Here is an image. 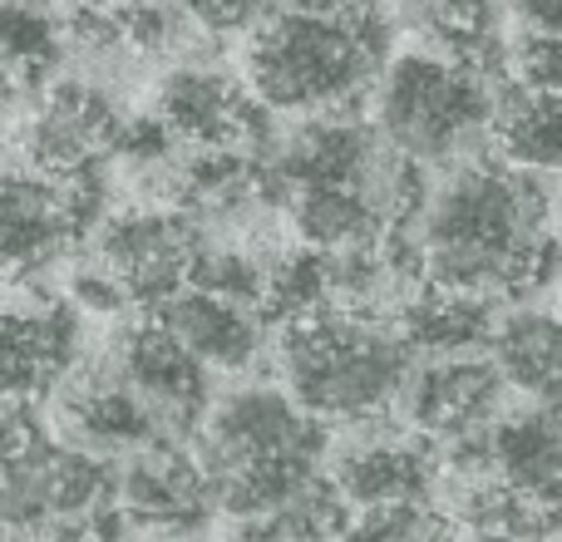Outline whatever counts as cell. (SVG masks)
<instances>
[{
    "label": "cell",
    "instance_id": "44dd1931",
    "mask_svg": "<svg viewBox=\"0 0 562 542\" xmlns=\"http://www.w3.org/2000/svg\"><path fill=\"white\" fill-rule=\"evenodd\" d=\"M59 65V30L49 15L5 0L0 5V99H25Z\"/></svg>",
    "mask_w": 562,
    "mask_h": 542
},
{
    "label": "cell",
    "instance_id": "7402d4cb",
    "mask_svg": "<svg viewBox=\"0 0 562 542\" xmlns=\"http://www.w3.org/2000/svg\"><path fill=\"white\" fill-rule=\"evenodd\" d=\"M321 306H336V281H330V252L326 247H301V252L281 257L267 271V296H262V320H296Z\"/></svg>",
    "mask_w": 562,
    "mask_h": 542
},
{
    "label": "cell",
    "instance_id": "ffe728a7",
    "mask_svg": "<svg viewBox=\"0 0 562 542\" xmlns=\"http://www.w3.org/2000/svg\"><path fill=\"white\" fill-rule=\"evenodd\" d=\"M494 138L508 163L533 173H562V94L558 89H514L504 109H494Z\"/></svg>",
    "mask_w": 562,
    "mask_h": 542
},
{
    "label": "cell",
    "instance_id": "ac0fdd59",
    "mask_svg": "<svg viewBox=\"0 0 562 542\" xmlns=\"http://www.w3.org/2000/svg\"><path fill=\"white\" fill-rule=\"evenodd\" d=\"M488 346H494V365L504 375V385L533 395L538 405L562 389V316L514 310L494 326Z\"/></svg>",
    "mask_w": 562,
    "mask_h": 542
},
{
    "label": "cell",
    "instance_id": "7a4b0ae2",
    "mask_svg": "<svg viewBox=\"0 0 562 542\" xmlns=\"http://www.w3.org/2000/svg\"><path fill=\"white\" fill-rule=\"evenodd\" d=\"M375 0L350 15L281 5L247 39V89L281 114H336L375 84L390 45Z\"/></svg>",
    "mask_w": 562,
    "mask_h": 542
},
{
    "label": "cell",
    "instance_id": "603a6c76",
    "mask_svg": "<svg viewBox=\"0 0 562 542\" xmlns=\"http://www.w3.org/2000/svg\"><path fill=\"white\" fill-rule=\"evenodd\" d=\"M188 286H203L213 296H227V301H243V306H257L262 310V296H267V267H257L252 257L243 252H198L193 262V276Z\"/></svg>",
    "mask_w": 562,
    "mask_h": 542
},
{
    "label": "cell",
    "instance_id": "d4e9b609",
    "mask_svg": "<svg viewBox=\"0 0 562 542\" xmlns=\"http://www.w3.org/2000/svg\"><path fill=\"white\" fill-rule=\"evenodd\" d=\"M69 306L89 310V316H119L124 306H134V296H128V286L114 271L99 262V267H79L69 276Z\"/></svg>",
    "mask_w": 562,
    "mask_h": 542
},
{
    "label": "cell",
    "instance_id": "52a82bcc",
    "mask_svg": "<svg viewBox=\"0 0 562 542\" xmlns=\"http://www.w3.org/2000/svg\"><path fill=\"white\" fill-rule=\"evenodd\" d=\"M198 252H203V233L193 227V213L173 203L119 213L99 233V262L124 281L134 306L144 310L164 306L173 291L188 286Z\"/></svg>",
    "mask_w": 562,
    "mask_h": 542
},
{
    "label": "cell",
    "instance_id": "8fae6325",
    "mask_svg": "<svg viewBox=\"0 0 562 542\" xmlns=\"http://www.w3.org/2000/svg\"><path fill=\"white\" fill-rule=\"evenodd\" d=\"M75 306L65 301L0 296V399H35L75 365Z\"/></svg>",
    "mask_w": 562,
    "mask_h": 542
},
{
    "label": "cell",
    "instance_id": "8992f818",
    "mask_svg": "<svg viewBox=\"0 0 562 542\" xmlns=\"http://www.w3.org/2000/svg\"><path fill=\"white\" fill-rule=\"evenodd\" d=\"M321 449H326L321 419L306 415L286 389H237L207 415L198 464L217 498L223 478L262 464H321Z\"/></svg>",
    "mask_w": 562,
    "mask_h": 542
},
{
    "label": "cell",
    "instance_id": "4316f807",
    "mask_svg": "<svg viewBox=\"0 0 562 542\" xmlns=\"http://www.w3.org/2000/svg\"><path fill=\"white\" fill-rule=\"evenodd\" d=\"M168 5H178L188 20H198L207 30H237L252 20L257 0H168Z\"/></svg>",
    "mask_w": 562,
    "mask_h": 542
},
{
    "label": "cell",
    "instance_id": "3957f363",
    "mask_svg": "<svg viewBox=\"0 0 562 542\" xmlns=\"http://www.w3.org/2000/svg\"><path fill=\"white\" fill-rule=\"evenodd\" d=\"M277 365L286 395L306 415L366 425L400 399L409 380V346L370 310L321 306L281 326Z\"/></svg>",
    "mask_w": 562,
    "mask_h": 542
},
{
    "label": "cell",
    "instance_id": "9a60e30c",
    "mask_svg": "<svg viewBox=\"0 0 562 542\" xmlns=\"http://www.w3.org/2000/svg\"><path fill=\"white\" fill-rule=\"evenodd\" d=\"M154 316L213 370H243L262 346V310L213 296L203 286L173 291L164 306H154Z\"/></svg>",
    "mask_w": 562,
    "mask_h": 542
},
{
    "label": "cell",
    "instance_id": "4fadbf2b",
    "mask_svg": "<svg viewBox=\"0 0 562 542\" xmlns=\"http://www.w3.org/2000/svg\"><path fill=\"white\" fill-rule=\"evenodd\" d=\"M114 498H119V513H134L144 528H193V523H203V513L217 504L203 464L178 454V449H168L164 439L148 444L144 454L119 474Z\"/></svg>",
    "mask_w": 562,
    "mask_h": 542
},
{
    "label": "cell",
    "instance_id": "cb8c5ba5",
    "mask_svg": "<svg viewBox=\"0 0 562 542\" xmlns=\"http://www.w3.org/2000/svg\"><path fill=\"white\" fill-rule=\"evenodd\" d=\"M454 523H445L439 513H429L425 504H385V508H366V513L350 523V533L366 538H429V533H449Z\"/></svg>",
    "mask_w": 562,
    "mask_h": 542
},
{
    "label": "cell",
    "instance_id": "30bf717a",
    "mask_svg": "<svg viewBox=\"0 0 562 542\" xmlns=\"http://www.w3.org/2000/svg\"><path fill=\"white\" fill-rule=\"evenodd\" d=\"M158 118L178 144L193 148H252L262 138V99L243 79L213 65H183L158 84Z\"/></svg>",
    "mask_w": 562,
    "mask_h": 542
},
{
    "label": "cell",
    "instance_id": "5bb4252c",
    "mask_svg": "<svg viewBox=\"0 0 562 542\" xmlns=\"http://www.w3.org/2000/svg\"><path fill=\"white\" fill-rule=\"evenodd\" d=\"M498 389H504V375H498L494 355L479 360L474 350L439 355L409 385V425L425 429V434L454 439L474 425H488V415L498 405Z\"/></svg>",
    "mask_w": 562,
    "mask_h": 542
},
{
    "label": "cell",
    "instance_id": "5b68a950",
    "mask_svg": "<svg viewBox=\"0 0 562 542\" xmlns=\"http://www.w3.org/2000/svg\"><path fill=\"white\" fill-rule=\"evenodd\" d=\"M99 213L89 173H0V286L65 262Z\"/></svg>",
    "mask_w": 562,
    "mask_h": 542
},
{
    "label": "cell",
    "instance_id": "d6986e66",
    "mask_svg": "<svg viewBox=\"0 0 562 542\" xmlns=\"http://www.w3.org/2000/svg\"><path fill=\"white\" fill-rule=\"evenodd\" d=\"M291 223H296L301 242L340 252V247H366L390 233V223L375 213L356 183H306L286 197Z\"/></svg>",
    "mask_w": 562,
    "mask_h": 542
},
{
    "label": "cell",
    "instance_id": "484cf974",
    "mask_svg": "<svg viewBox=\"0 0 562 542\" xmlns=\"http://www.w3.org/2000/svg\"><path fill=\"white\" fill-rule=\"evenodd\" d=\"M518 79H524L528 89H558L562 94V35L524 30V45H518Z\"/></svg>",
    "mask_w": 562,
    "mask_h": 542
},
{
    "label": "cell",
    "instance_id": "83f0119b",
    "mask_svg": "<svg viewBox=\"0 0 562 542\" xmlns=\"http://www.w3.org/2000/svg\"><path fill=\"white\" fill-rule=\"evenodd\" d=\"M524 30H538V35H562V0H514Z\"/></svg>",
    "mask_w": 562,
    "mask_h": 542
},
{
    "label": "cell",
    "instance_id": "2e32d148",
    "mask_svg": "<svg viewBox=\"0 0 562 542\" xmlns=\"http://www.w3.org/2000/svg\"><path fill=\"white\" fill-rule=\"evenodd\" d=\"M330 484L340 488L350 508H385V504H425L435 488V464L425 449L405 439H366L350 444L330 468Z\"/></svg>",
    "mask_w": 562,
    "mask_h": 542
},
{
    "label": "cell",
    "instance_id": "6da1fadb",
    "mask_svg": "<svg viewBox=\"0 0 562 542\" xmlns=\"http://www.w3.org/2000/svg\"><path fill=\"white\" fill-rule=\"evenodd\" d=\"M425 281L484 301L533 296L562 247L548 233V188L524 163H469L439 188L425 217Z\"/></svg>",
    "mask_w": 562,
    "mask_h": 542
},
{
    "label": "cell",
    "instance_id": "ba28073f",
    "mask_svg": "<svg viewBox=\"0 0 562 542\" xmlns=\"http://www.w3.org/2000/svg\"><path fill=\"white\" fill-rule=\"evenodd\" d=\"M119 118L114 99L85 79H59L25 124V158L40 173H94L99 158L119 154Z\"/></svg>",
    "mask_w": 562,
    "mask_h": 542
},
{
    "label": "cell",
    "instance_id": "e0dca14e",
    "mask_svg": "<svg viewBox=\"0 0 562 542\" xmlns=\"http://www.w3.org/2000/svg\"><path fill=\"white\" fill-rule=\"evenodd\" d=\"M494 301L469 296V291L449 286H415L400 301L395 330L405 336L409 350H435V355H459V350H479L494 336Z\"/></svg>",
    "mask_w": 562,
    "mask_h": 542
},
{
    "label": "cell",
    "instance_id": "9c48e42d",
    "mask_svg": "<svg viewBox=\"0 0 562 542\" xmlns=\"http://www.w3.org/2000/svg\"><path fill=\"white\" fill-rule=\"evenodd\" d=\"M114 370L144 395V405L158 415L168 434H188L203 419L207 405V365L164 326L158 316H144L119 336Z\"/></svg>",
    "mask_w": 562,
    "mask_h": 542
},
{
    "label": "cell",
    "instance_id": "7c38bea8",
    "mask_svg": "<svg viewBox=\"0 0 562 542\" xmlns=\"http://www.w3.org/2000/svg\"><path fill=\"white\" fill-rule=\"evenodd\" d=\"M59 419H65V434L79 449H94V454H114V449H148L164 439L158 415L144 405L134 385L114 370L109 360L104 370H89L59 399Z\"/></svg>",
    "mask_w": 562,
    "mask_h": 542
},
{
    "label": "cell",
    "instance_id": "277c9868",
    "mask_svg": "<svg viewBox=\"0 0 562 542\" xmlns=\"http://www.w3.org/2000/svg\"><path fill=\"white\" fill-rule=\"evenodd\" d=\"M380 134L400 154L435 163L459 148H469L488 124H494V99L479 69L459 65L449 55H400L385 69L375 94Z\"/></svg>",
    "mask_w": 562,
    "mask_h": 542
}]
</instances>
